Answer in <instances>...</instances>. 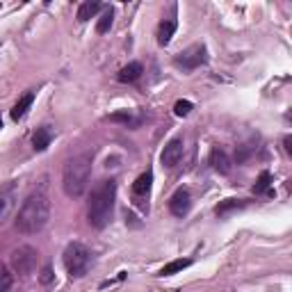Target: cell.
<instances>
[{
    "instance_id": "cell-1",
    "label": "cell",
    "mask_w": 292,
    "mask_h": 292,
    "mask_svg": "<svg viewBox=\"0 0 292 292\" xmlns=\"http://www.w3.org/2000/svg\"><path fill=\"white\" fill-rule=\"evenodd\" d=\"M48 219H50V199L44 189H37V192H32L25 199L21 210H18L16 228L25 235H32V233L44 230Z\"/></svg>"
},
{
    "instance_id": "cell-2",
    "label": "cell",
    "mask_w": 292,
    "mask_h": 292,
    "mask_svg": "<svg viewBox=\"0 0 292 292\" xmlns=\"http://www.w3.org/2000/svg\"><path fill=\"white\" fill-rule=\"evenodd\" d=\"M91 165H94V151H85L69 158L62 171V187L66 197H80L87 189L91 178Z\"/></svg>"
},
{
    "instance_id": "cell-3",
    "label": "cell",
    "mask_w": 292,
    "mask_h": 292,
    "mask_svg": "<svg viewBox=\"0 0 292 292\" xmlns=\"http://www.w3.org/2000/svg\"><path fill=\"white\" fill-rule=\"evenodd\" d=\"M114 199H116V183L103 181L91 192L89 206H87V217L94 228H105L114 212Z\"/></svg>"
},
{
    "instance_id": "cell-4",
    "label": "cell",
    "mask_w": 292,
    "mask_h": 292,
    "mask_svg": "<svg viewBox=\"0 0 292 292\" xmlns=\"http://www.w3.org/2000/svg\"><path fill=\"white\" fill-rule=\"evenodd\" d=\"M91 265V254L85 244L80 242H71L69 247L64 249V267L69 271L71 279H80V276L87 274Z\"/></svg>"
},
{
    "instance_id": "cell-5",
    "label": "cell",
    "mask_w": 292,
    "mask_h": 292,
    "mask_svg": "<svg viewBox=\"0 0 292 292\" xmlns=\"http://www.w3.org/2000/svg\"><path fill=\"white\" fill-rule=\"evenodd\" d=\"M9 263H12V269L16 271V274L21 276H28L32 274L34 267H37L39 263V254L34 247H28V244H23V247L14 249L12 256H9Z\"/></svg>"
},
{
    "instance_id": "cell-6",
    "label": "cell",
    "mask_w": 292,
    "mask_h": 292,
    "mask_svg": "<svg viewBox=\"0 0 292 292\" xmlns=\"http://www.w3.org/2000/svg\"><path fill=\"white\" fill-rule=\"evenodd\" d=\"M206 62H208V50H206V46L203 44L189 46L187 50H183V53L173 60V64H176L178 69H183V71H192V69H197V66H201Z\"/></svg>"
},
{
    "instance_id": "cell-7",
    "label": "cell",
    "mask_w": 292,
    "mask_h": 292,
    "mask_svg": "<svg viewBox=\"0 0 292 292\" xmlns=\"http://www.w3.org/2000/svg\"><path fill=\"white\" fill-rule=\"evenodd\" d=\"M183 151H185V144H183V140H181V137H173L171 142H167V146L162 148V155H160L162 167L173 169V167L178 165V162H181Z\"/></svg>"
},
{
    "instance_id": "cell-8",
    "label": "cell",
    "mask_w": 292,
    "mask_h": 292,
    "mask_svg": "<svg viewBox=\"0 0 292 292\" xmlns=\"http://www.w3.org/2000/svg\"><path fill=\"white\" fill-rule=\"evenodd\" d=\"M189 208H192V197H189V192L185 187L176 189L173 197L169 199V210H171V215L173 217H185L189 212Z\"/></svg>"
},
{
    "instance_id": "cell-9",
    "label": "cell",
    "mask_w": 292,
    "mask_h": 292,
    "mask_svg": "<svg viewBox=\"0 0 292 292\" xmlns=\"http://www.w3.org/2000/svg\"><path fill=\"white\" fill-rule=\"evenodd\" d=\"M14 206H16V185L9 183L7 187L0 189V224H3L5 219L12 215Z\"/></svg>"
},
{
    "instance_id": "cell-10",
    "label": "cell",
    "mask_w": 292,
    "mask_h": 292,
    "mask_svg": "<svg viewBox=\"0 0 292 292\" xmlns=\"http://www.w3.org/2000/svg\"><path fill=\"white\" fill-rule=\"evenodd\" d=\"M210 165H212V169L217 173H230V169H233V162H230V158L226 155V151L219 146H215L212 151H210Z\"/></svg>"
},
{
    "instance_id": "cell-11",
    "label": "cell",
    "mask_w": 292,
    "mask_h": 292,
    "mask_svg": "<svg viewBox=\"0 0 292 292\" xmlns=\"http://www.w3.org/2000/svg\"><path fill=\"white\" fill-rule=\"evenodd\" d=\"M151 183H153V171H144L135 183H132V194L137 199H146L151 194Z\"/></svg>"
},
{
    "instance_id": "cell-12",
    "label": "cell",
    "mask_w": 292,
    "mask_h": 292,
    "mask_svg": "<svg viewBox=\"0 0 292 292\" xmlns=\"http://www.w3.org/2000/svg\"><path fill=\"white\" fill-rule=\"evenodd\" d=\"M173 32H176V21H173V18H167V21H162L160 25H158V44H160V46H167L169 42H171Z\"/></svg>"
},
{
    "instance_id": "cell-13",
    "label": "cell",
    "mask_w": 292,
    "mask_h": 292,
    "mask_svg": "<svg viewBox=\"0 0 292 292\" xmlns=\"http://www.w3.org/2000/svg\"><path fill=\"white\" fill-rule=\"evenodd\" d=\"M142 64L140 62H130L128 66H124V69L119 71V75L116 78L121 80V83H135V80H140V75H142Z\"/></svg>"
},
{
    "instance_id": "cell-14",
    "label": "cell",
    "mask_w": 292,
    "mask_h": 292,
    "mask_svg": "<svg viewBox=\"0 0 292 292\" xmlns=\"http://www.w3.org/2000/svg\"><path fill=\"white\" fill-rule=\"evenodd\" d=\"M99 9H101V3H96V0H87V3H83L80 5V9H78V21L80 23L89 21L91 16L99 14Z\"/></svg>"
},
{
    "instance_id": "cell-15",
    "label": "cell",
    "mask_w": 292,
    "mask_h": 292,
    "mask_svg": "<svg viewBox=\"0 0 292 292\" xmlns=\"http://www.w3.org/2000/svg\"><path fill=\"white\" fill-rule=\"evenodd\" d=\"M247 203L242 201V199H226V201H219V206L215 208V212L219 215V217H226L228 212H233V210H240L244 208Z\"/></svg>"
},
{
    "instance_id": "cell-16",
    "label": "cell",
    "mask_w": 292,
    "mask_h": 292,
    "mask_svg": "<svg viewBox=\"0 0 292 292\" xmlns=\"http://www.w3.org/2000/svg\"><path fill=\"white\" fill-rule=\"evenodd\" d=\"M110 121L124 124V126H128V128H137V126H140V119H135V114H132L130 110H119V112H114V114H110Z\"/></svg>"
},
{
    "instance_id": "cell-17",
    "label": "cell",
    "mask_w": 292,
    "mask_h": 292,
    "mask_svg": "<svg viewBox=\"0 0 292 292\" xmlns=\"http://www.w3.org/2000/svg\"><path fill=\"white\" fill-rule=\"evenodd\" d=\"M192 265V258H178V260H171L169 265L160 269V276H171V274H178V271H183L185 267Z\"/></svg>"
},
{
    "instance_id": "cell-18",
    "label": "cell",
    "mask_w": 292,
    "mask_h": 292,
    "mask_svg": "<svg viewBox=\"0 0 292 292\" xmlns=\"http://www.w3.org/2000/svg\"><path fill=\"white\" fill-rule=\"evenodd\" d=\"M32 146H34V151H46V148L50 146L48 128H37V132H34V137H32Z\"/></svg>"
},
{
    "instance_id": "cell-19",
    "label": "cell",
    "mask_w": 292,
    "mask_h": 292,
    "mask_svg": "<svg viewBox=\"0 0 292 292\" xmlns=\"http://www.w3.org/2000/svg\"><path fill=\"white\" fill-rule=\"evenodd\" d=\"M32 101H34V94L30 91V94H25L21 101H18L16 105H14V110H12V119L14 121H18V119H23L25 116V112H28V107L32 105Z\"/></svg>"
},
{
    "instance_id": "cell-20",
    "label": "cell",
    "mask_w": 292,
    "mask_h": 292,
    "mask_svg": "<svg viewBox=\"0 0 292 292\" xmlns=\"http://www.w3.org/2000/svg\"><path fill=\"white\" fill-rule=\"evenodd\" d=\"M112 21H114V9H112V7H107L105 12L101 14L99 23H96V30H99V34H105V32H110V28H112Z\"/></svg>"
},
{
    "instance_id": "cell-21",
    "label": "cell",
    "mask_w": 292,
    "mask_h": 292,
    "mask_svg": "<svg viewBox=\"0 0 292 292\" xmlns=\"http://www.w3.org/2000/svg\"><path fill=\"white\" fill-rule=\"evenodd\" d=\"M254 151H256L254 142H247V144H240L238 148H235V162H238V165L247 162V160H249V155H251Z\"/></svg>"
},
{
    "instance_id": "cell-22",
    "label": "cell",
    "mask_w": 292,
    "mask_h": 292,
    "mask_svg": "<svg viewBox=\"0 0 292 292\" xmlns=\"http://www.w3.org/2000/svg\"><path fill=\"white\" fill-rule=\"evenodd\" d=\"M269 185H271V173L269 171H263L258 176V181H256V185H254V192L256 194H265L269 189Z\"/></svg>"
},
{
    "instance_id": "cell-23",
    "label": "cell",
    "mask_w": 292,
    "mask_h": 292,
    "mask_svg": "<svg viewBox=\"0 0 292 292\" xmlns=\"http://www.w3.org/2000/svg\"><path fill=\"white\" fill-rule=\"evenodd\" d=\"M12 288V274H9V269L5 267L3 263H0V292H7Z\"/></svg>"
},
{
    "instance_id": "cell-24",
    "label": "cell",
    "mask_w": 292,
    "mask_h": 292,
    "mask_svg": "<svg viewBox=\"0 0 292 292\" xmlns=\"http://www.w3.org/2000/svg\"><path fill=\"white\" fill-rule=\"evenodd\" d=\"M173 112H176V116H187L189 112H192V103H189V101H176Z\"/></svg>"
},
{
    "instance_id": "cell-25",
    "label": "cell",
    "mask_w": 292,
    "mask_h": 292,
    "mask_svg": "<svg viewBox=\"0 0 292 292\" xmlns=\"http://www.w3.org/2000/svg\"><path fill=\"white\" fill-rule=\"evenodd\" d=\"M53 279H55L53 267H50V265H46V267L42 269V274H39V281H42L44 285H50V283H53Z\"/></svg>"
},
{
    "instance_id": "cell-26",
    "label": "cell",
    "mask_w": 292,
    "mask_h": 292,
    "mask_svg": "<svg viewBox=\"0 0 292 292\" xmlns=\"http://www.w3.org/2000/svg\"><path fill=\"white\" fill-rule=\"evenodd\" d=\"M283 144H285V151H288V153H292V137L288 135V137H285V140H283Z\"/></svg>"
},
{
    "instance_id": "cell-27",
    "label": "cell",
    "mask_w": 292,
    "mask_h": 292,
    "mask_svg": "<svg viewBox=\"0 0 292 292\" xmlns=\"http://www.w3.org/2000/svg\"><path fill=\"white\" fill-rule=\"evenodd\" d=\"M0 128H3V119H0Z\"/></svg>"
}]
</instances>
